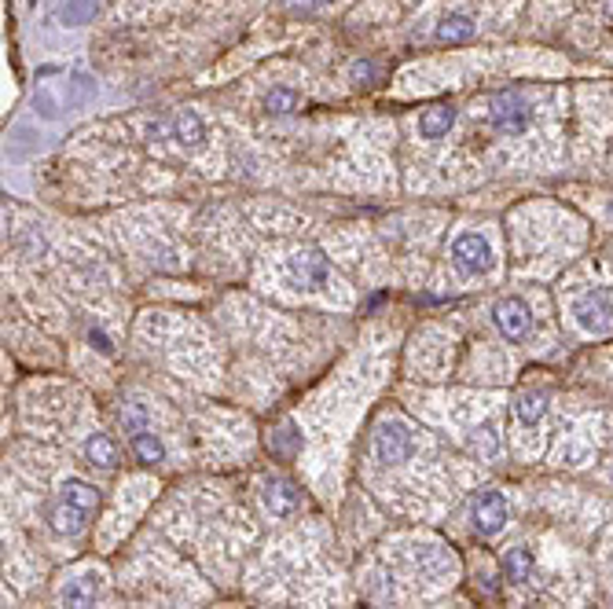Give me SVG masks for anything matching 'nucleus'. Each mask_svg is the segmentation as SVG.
I'll list each match as a JSON object with an SVG mask.
<instances>
[{
	"instance_id": "f257e3e1",
	"label": "nucleus",
	"mask_w": 613,
	"mask_h": 609,
	"mask_svg": "<svg viewBox=\"0 0 613 609\" xmlns=\"http://www.w3.org/2000/svg\"><path fill=\"white\" fill-rule=\"evenodd\" d=\"M411 448H415V437L401 419H386L372 437V452L379 459V467H401L404 459H411Z\"/></svg>"
},
{
	"instance_id": "f03ea898",
	"label": "nucleus",
	"mask_w": 613,
	"mask_h": 609,
	"mask_svg": "<svg viewBox=\"0 0 613 609\" xmlns=\"http://www.w3.org/2000/svg\"><path fill=\"white\" fill-rule=\"evenodd\" d=\"M287 272H290V279L298 283L302 290H324V286L331 283V261H327L324 250L302 247V250H294V254H290Z\"/></svg>"
},
{
	"instance_id": "7ed1b4c3",
	"label": "nucleus",
	"mask_w": 613,
	"mask_h": 609,
	"mask_svg": "<svg viewBox=\"0 0 613 609\" xmlns=\"http://www.w3.org/2000/svg\"><path fill=\"white\" fill-rule=\"evenodd\" d=\"M452 264L463 276H485L493 268V247L478 232H463L452 239Z\"/></svg>"
},
{
	"instance_id": "20e7f679",
	"label": "nucleus",
	"mask_w": 613,
	"mask_h": 609,
	"mask_svg": "<svg viewBox=\"0 0 613 609\" xmlns=\"http://www.w3.org/2000/svg\"><path fill=\"white\" fill-rule=\"evenodd\" d=\"M573 320L587 334H609L613 331V298L606 290H587L573 301Z\"/></svg>"
},
{
	"instance_id": "39448f33",
	"label": "nucleus",
	"mask_w": 613,
	"mask_h": 609,
	"mask_svg": "<svg viewBox=\"0 0 613 609\" xmlns=\"http://www.w3.org/2000/svg\"><path fill=\"white\" fill-rule=\"evenodd\" d=\"M488 110H493V126L500 133H514V136L525 133L529 121H533V107L522 100L518 92H500Z\"/></svg>"
},
{
	"instance_id": "423d86ee",
	"label": "nucleus",
	"mask_w": 613,
	"mask_h": 609,
	"mask_svg": "<svg viewBox=\"0 0 613 609\" xmlns=\"http://www.w3.org/2000/svg\"><path fill=\"white\" fill-rule=\"evenodd\" d=\"M493 324L507 342H522V338L529 334V327H533V312L522 298H500L496 308H493Z\"/></svg>"
},
{
	"instance_id": "0eeeda50",
	"label": "nucleus",
	"mask_w": 613,
	"mask_h": 609,
	"mask_svg": "<svg viewBox=\"0 0 613 609\" xmlns=\"http://www.w3.org/2000/svg\"><path fill=\"white\" fill-rule=\"evenodd\" d=\"M261 503L272 510V518H294L302 510V489L287 477H268L261 484Z\"/></svg>"
},
{
	"instance_id": "6e6552de",
	"label": "nucleus",
	"mask_w": 613,
	"mask_h": 609,
	"mask_svg": "<svg viewBox=\"0 0 613 609\" xmlns=\"http://www.w3.org/2000/svg\"><path fill=\"white\" fill-rule=\"evenodd\" d=\"M471 521H474V529L481 536H496L507 525V499L500 492H493V489L481 492L474 499V506H471Z\"/></svg>"
},
{
	"instance_id": "1a4fd4ad",
	"label": "nucleus",
	"mask_w": 613,
	"mask_h": 609,
	"mask_svg": "<svg viewBox=\"0 0 613 609\" xmlns=\"http://www.w3.org/2000/svg\"><path fill=\"white\" fill-rule=\"evenodd\" d=\"M48 525H52L59 536H81L85 525H88V510L70 503V499H59L52 506V514H48Z\"/></svg>"
},
{
	"instance_id": "9d476101",
	"label": "nucleus",
	"mask_w": 613,
	"mask_h": 609,
	"mask_svg": "<svg viewBox=\"0 0 613 609\" xmlns=\"http://www.w3.org/2000/svg\"><path fill=\"white\" fill-rule=\"evenodd\" d=\"M474 34H478V22H474L471 15H463V11L445 15V19L437 22V30H433V37H437L441 44H463V41H474Z\"/></svg>"
},
{
	"instance_id": "9b49d317",
	"label": "nucleus",
	"mask_w": 613,
	"mask_h": 609,
	"mask_svg": "<svg viewBox=\"0 0 613 609\" xmlns=\"http://www.w3.org/2000/svg\"><path fill=\"white\" fill-rule=\"evenodd\" d=\"M173 136L180 148H188V151H199L203 143H206V126H203V118L195 114V110H180L177 118H173Z\"/></svg>"
},
{
	"instance_id": "f8f14e48",
	"label": "nucleus",
	"mask_w": 613,
	"mask_h": 609,
	"mask_svg": "<svg viewBox=\"0 0 613 609\" xmlns=\"http://www.w3.org/2000/svg\"><path fill=\"white\" fill-rule=\"evenodd\" d=\"M100 591H103V576L100 573H81L63 588V602L66 605H92L96 598H100Z\"/></svg>"
},
{
	"instance_id": "ddd939ff",
	"label": "nucleus",
	"mask_w": 613,
	"mask_h": 609,
	"mask_svg": "<svg viewBox=\"0 0 613 609\" xmlns=\"http://www.w3.org/2000/svg\"><path fill=\"white\" fill-rule=\"evenodd\" d=\"M452 126H456V107H452V103H437V107H430V110L419 118V133H423L426 140L448 136Z\"/></svg>"
},
{
	"instance_id": "4468645a",
	"label": "nucleus",
	"mask_w": 613,
	"mask_h": 609,
	"mask_svg": "<svg viewBox=\"0 0 613 609\" xmlns=\"http://www.w3.org/2000/svg\"><path fill=\"white\" fill-rule=\"evenodd\" d=\"M268 452H272L276 459H294L302 452V430L294 422H283L276 426L272 433H268Z\"/></svg>"
},
{
	"instance_id": "2eb2a0df",
	"label": "nucleus",
	"mask_w": 613,
	"mask_h": 609,
	"mask_svg": "<svg viewBox=\"0 0 613 609\" xmlns=\"http://www.w3.org/2000/svg\"><path fill=\"white\" fill-rule=\"evenodd\" d=\"M85 459L92 462V467H100V470H114V462H118L114 437L111 433H92L85 441Z\"/></svg>"
},
{
	"instance_id": "dca6fc26",
	"label": "nucleus",
	"mask_w": 613,
	"mask_h": 609,
	"mask_svg": "<svg viewBox=\"0 0 613 609\" xmlns=\"http://www.w3.org/2000/svg\"><path fill=\"white\" fill-rule=\"evenodd\" d=\"M59 499L78 503V506H85L88 514H92V510L100 506V489H96V484H88V481H81V477H66V481L59 484Z\"/></svg>"
},
{
	"instance_id": "f3484780",
	"label": "nucleus",
	"mask_w": 613,
	"mask_h": 609,
	"mask_svg": "<svg viewBox=\"0 0 613 609\" xmlns=\"http://www.w3.org/2000/svg\"><path fill=\"white\" fill-rule=\"evenodd\" d=\"M100 8H103V0H63L59 22L63 27H81V22L100 15Z\"/></svg>"
},
{
	"instance_id": "a211bd4d",
	"label": "nucleus",
	"mask_w": 613,
	"mask_h": 609,
	"mask_svg": "<svg viewBox=\"0 0 613 609\" xmlns=\"http://www.w3.org/2000/svg\"><path fill=\"white\" fill-rule=\"evenodd\" d=\"M133 455L143 462V467H158V462L165 459V445L158 441L155 433L140 430V433H133Z\"/></svg>"
},
{
	"instance_id": "6ab92c4d",
	"label": "nucleus",
	"mask_w": 613,
	"mask_h": 609,
	"mask_svg": "<svg viewBox=\"0 0 613 609\" xmlns=\"http://www.w3.org/2000/svg\"><path fill=\"white\" fill-rule=\"evenodd\" d=\"M503 573H507L510 583H529V580H533V554H529V547H514V551H507V558H503Z\"/></svg>"
},
{
	"instance_id": "aec40b11",
	"label": "nucleus",
	"mask_w": 613,
	"mask_h": 609,
	"mask_svg": "<svg viewBox=\"0 0 613 609\" xmlns=\"http://www.w3.org/2000/svg\"><path fill=\"white\" fill-rule=\"evenodd\" d=\"M514 411H518V419L525 426H536V422L548 415V393H525V397H518V400H514Z\"/></svg>"
},
{
	"instance_id": "412c9836",
	"label": "nucleus",
	"mask_w": 613,
	"mask_h": 609,
	"mask_svg": "<svg viewBox=\"0 0 613 609\" xmlns=\"http://www.w3.org/2000/svg\"><path fill=\"white\" fill-rule=\"evenodd\" d=\"M302 107V95L294 92V88H272L264 95V110L268 114H276V118H287V114H294Z\"/></svg>"
},
{
	"instance_id": "4be33fe9",
	"label": "nucleus",
	"mask_w": 613,
	"mask_h": 609,
	"mask_svg": "<svg viewBox=\"0 0 613 609\" xmlns=\"http://www.w3.org/2000/svg\"><path fill=\"white\" fill-rule=\"evenodd\" d=\"M471 448L481 455V459H493L500 452V430L496 422H481L474 433H471Z\"/></svg>"
},
{
	"instance_id": "5701e85b",
	"label": "nucleus",
	"mask_w": 613,
	"mask_h": 609,
	"mask_svg": "<svg viewBox=\"0 0 613 609\" xmlns=\"http://www.w3.org/2000/svg\"><path fill=\"white\" fill-rule=\"evenodd\" d=\"M147 422H151L147 404L143 400H126V407H121V426H126V433H140V430H147Z\"/></svg>"
},
{
	"instance_id": "b1692460",
	"label": "nucleus",
	"mask_w": 613,
	"mask_h": 609,
	"mask_svg": "<svg viewBox=\"0 0 613 609\" xmlns=\"http://www.w3.org/2000/svg\"><path fill=\"white\" fill-rule=\"evenodd\" d=\"M88 100H96V81H92L88 74H73V78H70V103L81 107V103H88Z\"/></svg>"
},
{
	"instance_id": "393cba45",
	"label": "nucleus",
	"mask_w": 613,
	"mask_h": 609,
	"mask_svg": "<svg viewBox=\"0 0 613 609\" xmlns=\"http://www.w3.org/2000/svg\"><path fill=\"white\" fill-rule=\"evenodd\" d=\"M349 78H353V85L367 88V85L375 81V63H372V59H360V63H353V66H349Z\"/></svg>"
},
{
	"instance_id": "a878e982",
	"label": "nucleus",
	"mask_w": 613,
	"mask_h": 609,
	"mask_svg": "<svg viewBox=\"0 0 613 609\" xmlns=\"http://www.w3.org/2000/svg\"><path fill=\"white\" fill-rule=\"evenodd\" d=\"M283 4H287V11H290V15H312V11L327 8L331 0H283Z\"/></svg>"
},
{
	"instance_id": "bb28decb",
	"label": "nucleus",
	"mask_w": 613,
	"mask_h": 609,
	"mask_svg": "<svg viewBox=\"0 0 613 609\" xmlns=\"http://www.w3.org/2000/svg\"><path fill=\"white\" fill-rule=\"evenodd\" d=\"M34 110L41 114V118H48V121H52L59 110H56V100H52V95H48V92H37L34 95Z\"/></svg>"
},
{
	"instance_id": "cd10ccee",
	"label": "nucleus",
	"mask_w": 613,
	"mask_h": 609,
	"mask_svg": "<svg viewBox=\"0 0 613 609\" xmlns=\"http://www.w3.org/2000/svg\"><path fill=\"white\" fill-rule=\"evenodd\" d=\"M88 342H92L96 349H100V353H111V342H107V334H103V331H96V327H92V331H88Z\"/></svg>"
}]
</instances>
